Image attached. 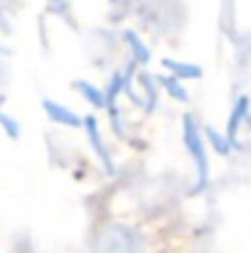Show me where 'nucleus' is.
Listing matches in <instances>:
<instances>
[{
    "instance_id": "f257e3e1",
    "label": "nucleus",
    "mask_w": 251,
    "mask_h": 253,
    "mask_svg": "<svg viewBox=\"0 0 251 253\" xmlns=\"http://www.w3.org/2000/svg\"><path fill=\"white\" fill-rule=\"evenodd\" d=\"M91 253H153L151 241L143 231L128 224H106L96 231Z\"/></svg>"
}]
</instances>
